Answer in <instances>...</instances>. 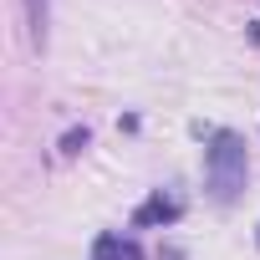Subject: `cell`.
<instances>
[{
  "label": "cell",
  "mask_w": 260,
  "mask_h": 260,
  "mask_svg": "<svg viewBox=\"0 0 260 260\" xmlns=\"http://www.w3.org/2000/svg\"><path fill=\"white\" fill-rule=\"evenodd\" d=\"M179 214H184V204H179L174 194H164V189H158V194H153L133 219H138V224H169V219H179Z\"/></svg>",
  "instance_id": "4"
},
{
  "label": "cell",
  "mask_w": 260,
  "mask_h": 260,
  "mask_svg": "<svg viewBox=\"0 0 260 260\" xmlns=\"http://www.w3.org/2000/svg\"><path fill=\"white\" fill-rule=\"evenodd\" d=\"M245 174H250L245 138L230 133V127H214V133H209V148H204V179H209V194H214L219 204H230V199L245 189Z\"/></svg>",
  "instance_id": "1"
},
{
  "label": "cell",
  "mask_w": 260,
  "mask_h": 260,
  "mask_svg": "<svg viewBox=\"0 0 260 260\" xmlns=\"http://www.w3.org/2000/svg\"><path fill=\"white\" fill-rule=\"evenodd\" d=\"M21 21H26L31 51H46V36H51V0H21Z\"/></svg>",
  "instance_id": "2"
},
{
  "label": "cell",
  "mask_w": 260,
  "mask_h": 260,
  "mask_svg": "<svg viewBox=\"0 0 260 260\" xmlns=\"http://www.w3.org/2000/svg\"><path fill=\"white\" fill-rule=\"evenodd\" d=\"M92 260H143V250H138V240H127V235L107 230V235L92 240Z\"/></svg>",
  "instance_id": "3"
}]
</instances>
